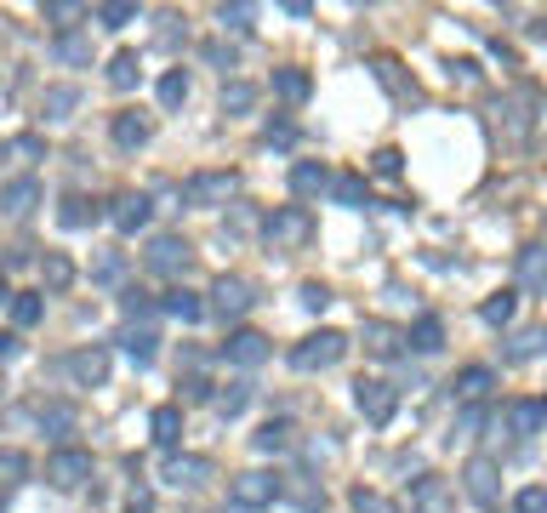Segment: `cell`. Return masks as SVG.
Returning a JSON list of instances; mask_svg holds the SVG:
<instances>
[{"instance_id": "cell-1", "label": "cell", "mask_w": 547, "mask_h": 513, "mask_svg": "<svg viewBox=\"0 0 547 513\" xmlns=\"http://www.w3.org/2000/svg\"><path fill=\"white\" fill-rule=\"evenodd\" d=\"M262 240H269L274 252H303V245L314 240V217H308V206H279L269 223H262Z\"/></svg>"}, {"instance_id": "cell-2", "label": "cell", "mask_w": 547, "mask_h": 513, "mask_svg": "<svg viewBox=\"0 0 547 513\" xmlns=\"http://www.w3.org/2000/svg\"><path fill=\"white\" fill-rule=\"evenodd\" d=\"M342 354H348V337H342V331H314V337H303L291 348V365L296 371H331Z\"/></svg>"}, {"instance_id": "cell-3", "label": "cell", "mask_w": 547, "mask_h": 513, "mask_svg": "<svg viewBox=\"0 0 547 513\" xmlns=\"http://www.w3.org/2000/svg\"><path fill=\"white\" fill-rule=\"evenodd\" d=\"M240 189V177L234 171H194L189 183H183V200L200 211H211V206H228V194Z\"/></svg>"}, {"instance_id": "cell-4", "label": "cell", "mask_w": 547, "mask_h": 513, "mask_svg": "<svg viewBox=\"0 0 547 513\" xmlns=\"http://www.w3.org/2000/svg\"><path fill=\"white\" fill-rule=\"evenodd\" d=\"M354 406H359L365 423L388 428V423H394V411H399V394H394L388 382H377V377H359V382H354Z\"/></svg>"}, {"instance_id": "cell-5", "label": "cell", "mask_w": 547, "mask_h": 513, "mask_svg": "<svg viewBox=\"0 0 547 513\" xmlns=\"http://www.w3.org/2000/svg\"><path fill=\"white\" fill-rule=\"evenodd\" d=\"M462 485L467 496L491 513V508H502V474H496V462L491 457H467V468H462Z\"/></svg>"}, {"instance_id": "cell-6", "label": "cell", "mask_w": 547, "mask_h": 513, "mask_svg": "<svg viewBox=\"0 0 547 513\" xmlns=\"http://www.w3.org/2000/svg\"><path fill=\"white\" fill-rule=\"evenodd\" d=\"M46 479H52L57 491H81L86 479H91V450H52V457H46Z\"/></svg>"}, {"instance_id": "cell-7", "label": "cell", "mask_w": 547, "mask_h": 513, "mask_svg": "<svg viewBox=\"0 0 547 513\" xmlns=\"http://www.w3.org/2000/svg\"><path fill=\"white\" fill-rule=\"evenodd\" d=\"M228 496H234V508L257 513V508H269L274 496H279V479H274V474H262V468H252V474H234Z\"/></svg>"}, {"instance_id": "cell-8", "label": "cell", "mask_w": 547, "mask_h": 513, "mask_svg": "<svg viewBox=\"0 0 547 513\" xmlns=\"http://www.w3.org/2000/svg\"><path fill=\"white\" fill-rule=\"evenodd\" d=\"M189 240H177V235H160V240H154L149 245V252H143V262H149V274H183V269H189Z\"/></svg>"}, {"instance_id": "cell-9", "label": "cell", "mask_w": 547, "mask_h": 513, "mask_svg": "<svg viewBox=\"0 0 547 513\" xmlns=\"http://www.w3.org/2000/svg\"><path fill=\"white\" fill-rule=\"evenodd\" d=\"M40 206V183L35 177H12V183H0V217H12V223H23L29 211Z\"/></svg>"}, {"instance_id": "cell-10", "label": "cell", "mask_w": 547, "mask_h": 513, "mask_svg": "<svg viewBox=\"0 0 547 513\" xmlns=\"http://www.w3.org/2000/svg\"><path fill=\"white\" fill-rule=\"evenodd\" d=\"M411 513H457V491H450L445 479L422 474L416 485H411Z\"/></svg>"}, {"instance_id": "cell-11", "label": "cell", "mask_w": 547, "mask_h": 513, "mask_svg": "<svg viewBox=\"0 0 547 513\" xmlns=\"http://www.w3.org/2000/svg\"><path fill=\"white\" fill-rule=\"evenodd\" d=\"M211 308H217L223 320H240L245 308H252V286H245L240 274H223V279L211 286Z\"/></svg>"}, {"instance_id": "cell-12", "label": "cell", "mask_w": 547, "mask_h": 513, "mask_svg": "<svg viewBox=\"0 0 547 513\" xmlns=\"http://www.w3.org/2000/svg\"><path fill=\"white\" fill-rule=\"evenodd\" d=\"M223 354H228V365H245V371H252V365L269 360V337H262V331H245V325H240V331H228Z\"/></svg>"}, {"instance_id": "cell-13", "label": "cell", "mask_w": 547, "mask_h": 513, "mask_svg": "<svg viewBox=\"0 0 547 513\" xmlns=\"http://www.w3.org/2000/svg\"><path fill=\"white\" fill-rule=\"evenodd\" d=\"M74 108H81V86H46L40 91V120H46V126L74 120Z\"/></svg>"}, {"instance_id": "cell-14", "label": "cell", "mask_w": 547, "mask_h": 513, "mask_svg": "<svg viewBox=\"0 0 547 513\" xmlns=\"http://www.w3.org/2000/svg\"><path fill=\"white\" fill-rule=\"evenodd\" d=\"M108 217H115V228H120V235H137V228H149V217H154V200H149V194H120V200H115V211H108Z\"/></svg>"}, {"instance_id": "cell-15", "label": "cell", "mask_w": 547, "mask_h": 513, "mask_svg": "<svg viewBox=\"0 0 547 513\" xmlns=\"http://www.w3.org/2000/svg\"><path fill=\"white\" fill-rule=\"evenodd\" d=\"M502 416H508V428L519 433V440H530V433L547 428V399H513Z\"/></svg>"}, {"instance_id": "cell-16", "label": "cell", "mask_w": 547, "mask_h": 513, "mask_svg": "<svg viewBox=\"0 0 547 513\" xmlns=\"http://www.w3.org/2000/svg\"><path fill=\"white\" fill-rule=\"evenodd\" d=\"M331 171H325V166H314V160H296L291 166V194L296 200H314V194H325V189H331Z\"/></svg>"}, {"instance_id": "cell-17", "label": "cell", "mask_w": 547, "mask_h": 513, "mask_svg": "<svg viewBox=\"0 0 547 513\" xmlns=\"http://www.w3.org/2000/svg\"><path fill=\"white\" fill-rule=\"evenodd\" d=\"M64 371H69L81 388H91V382L108 377V354H103V348H81V354H69V360H64Z\"/></svg>"}, {"instance_id": "cell-18", "label": "cell", "mask_w": 547, "mask_h": 513, "mask_svg": "<svg viewBox=\"0 0 547 513\" xmlns=\"http://www.w3.org/2000/svg\"><path fill=\"white\" fill-rule=\"evenodd\" d=\"M450 388H457L462 406H474V399H484L496 388V371L491 365H467V371H457V382H450Z\"/></svg>"}, {"instance_id": "cell-19", "label": "cell", "mask_w": 547, "mask_h": 513, "mask_svg": "<svg viewBox=\"0 0 547 513\" xmlns=\"http://www.w3.org/2000/svg\"><path fill=\"white\" fill-rule=\"evenodd\" d=\"M519 286L525 291H547V245H525L519 252Z\"/></svg>"}, {"instance_id": "cell-20", "label": "cell", "mask_w": 547, "mask_h": 513, "mask_svg": "<svg viewBox=\"0 0 547 513\" xmlns=\"http://www.w3.org/2000/svg\"><path fill=\"white\" fill-rule=\"evenodd\" d=\"M206 474H211V462H206V457H171V462H166V479H171L177 491H183V485H200Z\"/></svg>"}, {"instance_id": "cell-21", "label": "cell", "mask_w": 547, "mask_h": 513, "mask_svg": "<svg viewBox=\"0 0 547 513\" xmlns=\"http://www.w3.org/2000/svg\"><path fill=\"white\" fill-rule=\"evenodd\" d=\"M411 348H416V354H440V348H445V325H440V314H422V320L411 325Z\"/></svg>"}, {"instance_id": "cell-22", "label": "cell", "mask_w": 547, "mask_h": 513, "mask_svg": "<svg viewBox=\"0 0 547 513\" xmlns=\"http://www.w3.org/2000/svg\"><path fill=\"white\" fill-rule=\"evenodd\" d=\"M160 308H166V314H171V320H183V325H194V320H206V303H200V297H194V291H166V303H160Z\"/></svg>"}, {"instance_id": "cell-23", "label": "cell", "mask_w": 547, "mask_h": 513, "mask_svg": "<svg viewBox=\"0 0 547 513\" xmlns=\"http://www.w3.org/2000/svg\"><path fill=\"white\" fill-rule=\"evenodd\" d=\"M115 143L120 149H143L149 143V120L132 115V108H126V115H115Z\"/></svg>"}, {"instance_id": "cell-24", "label": "cell", "mask_w": 547, "mask_h": 513, "mask_svg": "<svg viewBox=\"0 0 547 513\" xmlns=\"http://www.w3.org/2000/svg\"><path fill=\"white\" fill-rule=\"evenodd\" d=\"M274 91L286 103H308V91H314V81H308L303 69H274Z\"/></svg>"}, {"instance_id": "cell-25", "label": "cell", "mask_w": 547, "mask_h": 513, "mask_svg": "<svg viewBox=\"0 0 547 513\" xmlns=\"http://www.w3.org/2000/svg\"><path fill=\"white\" fill-rule=\"evenodd\" d=\"M149 428H154V445H177V433H183V411H177V406H154Z\"/></svg>"}, {"instance_id": "cell-26", "label": "cell", "mask_w": 547, "mask_h": 513, "mask_svg": "<svg viewBox=\"0 0 547 513\" xmlns=\"http://www.w3.org/2000/svg\"><path fill=\"white\" fill-rule=\"evenodd\" d=\"M365 348L382 354V360H394V354H399V331H394V325H382V320H365Z\"/></svg>"}, {"instance_id": "cell-27", "label": "cell", "mask_w": 547, "mask_h": 513, "mask_svg": "<svg viewBox=\"0 0 547 513\" xmlns=\"http://www.w3.org/2000/svg\"><path fill=\"white\" fill-rule=\"evenodd\" d=\"M137 81H143V64H137V52H115V64H108V86L132 91Z\"/></svg>"}, {"instance_id": "cell-28", "label": "cell", "mask_w": 547, "mask_h": 513, "mask_svg": "<svg viewBox=\"0 0 547 513\" xmlns=\"http://www.w3.org/2000/svg\"><path fill=\"white\" fill-rule=\"evenodd\" d=\"M40 279H46V291H69L74 286V262L64 252H52V257L40 262Z\"/></svg>"}, {"instance_id": "cell-29", "label": "cell", "mask_w": 547, "mask_h": 513, "mask_svg": "<svg viewBox=\"0 0 547 513\" xmlns=\"http://www.w3.org/2000/svg\"><path fill=\"white\" fill-rule=\"evenodd\" d=\"M257 108V86L252 81H228L223 86V115H252Z\"/></svg>"}, {"instance_id": "cell-30", "label": "cell", "mask_w": 547, "mask_h": 513, "mask_svg": "<svg viewBox=\"0 0 547 513\" xmlns=\"http://www.w3.org/2000/svg\"><path fill=\"white\" fill-rule=\"evenodd\" d=\"M52 57H57V64H69V69H81V64H91V46L81 35H57L52 40Z\"/></svg>"}, {"instance_id": "cell-31", "label": "cell", "mask_w": 547, "mask_h": 513, "mask_svg": "<svg viewBox=\"0 0 547 513\" xmlns=\"http://www.w3.org/2000/svg\"><path fill=\"white\" fill-rule=\"evenodd\" d=\"M257 450H262V457L291 450V423H262V428H257Z\"/></svg>"}, {"instance_id": "cell-32", "label": "cell", "mask_w": 547, "mask_h": 513, "mask_svg": "<svg viewBox=\"0 0 547 513\" xmlns=\"http://www.w3.org/2000/svg\"><path fill=\"white\" fill-rule=\"evenodd\" d=\"M57 223H64V228H86V223H98V206H91V200H81V194H69L64 211H57Z\"/></svg>"}, {"instance_id": "cell-33", "label": "cell", "mask_w": 547, "mask_h": 513, "mask_svg": "<svg viewBox=\"0 0 547 513\" xmlns=\"http://www.w3.org/2000/svg\"><path fill=\"white\" fill-rule=\"evenodd\" d=\"M331 194H337V206H365V177H359V171H342L331 183Z\"/></svg>"}, {"instance_id": "cell-34", "label": "cell", "mask_w": 547, "mask_h": 513, "mask_svg": "<svg viewBox=\"0 0 547 513\" xmlns=\"http://www.w3.org/2000/svg\"><path fill=\"white\" fill-rule=\"evenodd\" d=\"M40 314H46L40 291H18V297H12V320L18 325H40Z\"/></svg>"}, {"instance_id": "cell-35", "label": "cell", "mask_w": 547, "mask_h": 513, "mask_svg": "<svg viewBox=\"0 0 547 513\" xmlns=\"http://www.w3.org/2000/svg\"><path fill=\"white\" fill-rule=\"evenodd\" d=\"M279 496H291L303 513H320L325 508V491H308V485H296V479H279Z\"/></svg>"}, {"instance_id": "cell-36", "label": "cell", "mask_w": 547, "mask_h": 513, "mask_svg": "<svg viewBox=\"0 0 547 513\" xmlns=\"http://www.w3.org/2000/svg\"><path fill=\"white\" fill-rule=\"evenodd\" d=\"M160 103H166V108H183V103H189V74H183V69H171L166 81H160Z\"/></svg>"}, {"instance_id": "cell-37", "label": "cell", "mask_w": 547, "mask_h": 513, "mask_svg": "<svg viewBox=\"0 0 547 513\" xmlns=\"http://www.w3.org/2000/svg\"><path fill=\"white\" fill-rule=\"evenodd\" d=\"M542 348H547V325H536V331H519V337H513L508 360H530V354H542Z\"/></svg>"}, {"instance_id": "cell-38", "label": "cell", "mask_w": 547, "mask_h": 513, "mask_svg": "<svg viewBox=\"0 0 547 513\" xmlns=\"http://www.w3.org/2000/svg\"><path fill=\"white\" fill-rule=\"evenodd\" d=\"M245 406H252V388H245V382H228L223 394H217V411H223V416H240Z\"/></svg>"}, {"instance_id": "cell-39", "label": "cell", "mask_w": 547, "mask_h": 513, "mask_svg": "<svg viewBox=\"0 0 547 513\" xmlns=\"http://www.w3.org/2000/svg\"><path fill=\"white\" fill-rule=\"evenodd\" d=\"M513 308H519V297H513V291H496V297H491V303H484V308H479V314H484V320H491V325H508V320H513Z\"/></svg>"}, {"instance_id": "cell-40", "label": "cell", "mask_w": 547, "mask_h": 513, "mask_svg": "<svg viewBox=\"0 0 547 513\" xmlns=\"http://www.w3.org/2000/svg\"><path fill=\"white\" fill-rule=\"evenodd\" d=\"M120 342H126V354H132L137 365H149V360H154V342H160V337H154V331H126Z\"/></svg>"}, {"instance_id": "cell-41", "label": "cell", "mask_w": 547, "mask_h": 513, "mask_svg": "<svg viewBox=\"0 0 547 513\" xmlns=\"http://www.w3.org/2000/svg\"><path fill=\"white\" fill-rule=\"evenodd\" d=\"M354 513H399V508L388 502L382 491H365V485H359V491H354Z\"/></svg>"}, {"instance_id": "cell-42", "label": "cell", "mask_w": 547, "mask_h": 513, "mask_svg": "<svg viewBox=\"0 0 547 513\" xmlns=\"http://www.w3.org/2000/svg\"><path fill=\"white\" fill-rule=\"evenodd\" d=\"M98 18H103V29H126L137 18V6L132 0H115V6H98Z\"/></svg>"}, {"instance_id": "cell-43", "label": "cell", "mask_w": 547, "mask_h": 513, "mask_svg": "<svg viewBox=\"0 0 547 513\" xmlns=\"http://www.w3.org/2000/svg\"><path fill=\"white\" fill-rule=\"evenodd\" d=\"M371 171H377V177H399V171H405V154H399V149H377V154H371Z\"/></svg>"}, {"instance_id": "cell-44", "label": "cell", "mask_w": 547, "mask_h": 513, "mask_svg": "<svg viewBox=\"0 0 547 513\" xmlns=\"http://www.w3.org/2000/svg\"><path fill=\"white\" fill-rule=\"evenodd\" d=\"M513 513H547V491L542 485H525L519 496H513Z\"/></svg>"}, {"instance_id": "cell-45", "label": "cell", "mask_w": 547, "mask_h": 513, "mask_svg": "<svg viewBox=\"0 0 547 513\" xmlns=\"http://www.w3.org/2000/svg\"><path fill=\"white\" fill-rule=\"evenodd\" d=\"M371 69H377V81H382L388 91H394V98H405V81H399V64H394V57H377Z\"/></svg>"}, {"instance_id": "cell-46", "label": "cell", "mask_w": 547, "mask_h": 513, "mask_svg": "<svg viewBox=\"0 0 547 513\" xmlns=\"http://www.w3.org/2000/svg\"><path fill=\"white\" fill-rule=\"evenodd\" d=\"M217 18H223V29H234V35H245L257 12H252V6H223V12H217Z\"/></svg>"}, {"instance_id": "cell-47", "label": "cell", "mask_w": 547, "mask_h": 513, "mask_svg": "<svg viewBox=\"0 0 547 513\" xmlns=\"http://www.w3.org/2000/svg\"><path fill=\"white\" fill-rule=\"evenodd\" d=\"M40 428H52V433H69V428H74V411H69V406H52V411H40Z\"/></svg>"}, {"instance_id": "cell-48", "label": "cell", "mask_w": 547, "mask_h": 513, "mask_svg": "<svg viewBox=\"0 0 547 513\" xmlns=\"http://www.w3.org/2000/svg\"><path fill=\"white\" fill-rule=\"evenodd\" d=\"M325 303H331V291H325L320 279H308V286H303V308H314V314H320Z\"/></svg>"}, {"instance_id": "cell-49", "label": "cell", "mask_w": 547, "mask_h": 513, "mask_svg": "<svg viewBox=\"0 0 547 513\" xmlns=\"http://www.w3.org/2000/svg\"><path fill=\"white\" fill-rule=\"evenodd\" d=\"M120 269H126V262H120L115 252H108V257L98 262V269H91V279H103V286H108V279H120Z\"/></svg>"}, {"instance_id": "cell-50", "label": "cell", "mask_w": 547, "mask_h": 513, "mask_svg": "<svg viewBox=\"0 0 547 513\" xmlns=\"http://www.w3.org/2000/svg\"><path fill=\"white\" fill-rule=\"evenodd\" d=\"M120 308H126V314H149V291H126V297H120Z\"/></svg>"}, {"instance_id": "cell-51", "label": "cell", "mask_w": 547, "mask_h": 513, "mask_svg": "<svg viewBox=\"0 0 547 513\" xmlns=\"http://www.w3.org/2000/svg\"><path fill=\"white\" fill-rule=\"evenodd\" d=\"M46 18H52V23H69V18H81V6H69V0H52V6H46Z\"/></svg>"}, {"instance_id": "cell-52", "label": "cell", "mask_w": 547, "mask_h": 513, "mask_svg": "<svg viewBox=\"0 0 547 513\" xmlns=\"http://www.w3.org/2000/svg\"><path fill=\"white\" fill-rule=\"evenodd\" d=\"M450 74H457L462 86H474V81H479V64H467V57H462V64H450Z\"/></svg>"}, {"instance_id": "cell-53", "label": "cell", "mask_w": 547, "mask_h": 513, "mask_svg": "<svg viewBox=\"0 0 547 513\" xmlns=\"http://www.w3.org/2000/svg\"><path fill=\"white\" fill-rule=\"evenodd\" d=\"M126 513H154V496H149V491H132V502H126Z\"/></svg>"}, {"instance_id": "cell-54", "label": "cell", "mask_w": 547, "mask_h": 513, "mask_svg": "<svg viewBox=\"0 0 547 513\" xmlns=\"http://www.w3.org/2000/svg\"><path fill=\"white\" fill-rule=\"evenodd\" d=\"M206 57H211L217 69H234V52H223V46H206Z\"/></svg>"}, {"instance_id": "cell-55", "label": "cell", "mask_w": 547, "mask_h": 513, "mask_svg": "<svg viewBox=\"0 0 547 513\" xmlns=\"http://www.w3.org/2000/svg\"><path fill=\"white\" fill-rule=\"evenodd\" d=\"M18 354V337H0V360H12Z\"/></svg>"}, {"instance_id": "cell-56", "label": "cell", "mask_w": 547, "mask_h": 513, "mask_svg": "<svg viewBox=\"0 0 547 513\" xmlns=\"http://www.w3.org/2000/svg\"><path fill=\"white\" fill-rule=\"evenodd\" d=\"M6 297H12V291H6V279H0V303H6Z\"/></svg>"}, {"instance_id": "cell-57", "label": "cell", "mask_w": 547, "mask_h": 513, "mask_svg": "<svg viewBox=\"0 0 547 513\" xmlns=\"http://www.w3.org/2000/svg\"><path fill=\"white\" fill-rule=\"evenodd\" d=\"M0 160H6V143H0Z\"/></svg>"}]
</instances>
